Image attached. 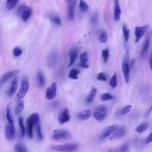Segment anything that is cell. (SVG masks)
<instances>
[{
	"mask_svg": "<svg viewBox=\"0 0 152 152\" xmlns=\"http://www.w3.org/2000/svg\"><path fill=\"white\" fill-rule=\"evenodd\" d=\"M78 144L75 143H68L62 145H56L52 148L58 152H73L78 148Z\"/></svg>",
	"mask_w": 152,
	"mask_h": 152,
	"instance_id": "277c9868",
	"label": "cell"
},
{
	"mask_svg": "<svg viewBox=\"0 0 152 152\" xmlns=\"http://www.w3.org/2000/svg\"><path fill=\"white\" fill-rule=\"evenodd\" d=\"M121 10L119 5V1L115 0L114 1V12H113V17L115 21H119L121 17Z\"/></svg>",
	"mask_w": 152,
	"mask_h": 152,
	"instance_id": "d6986e66",
	"label": "cell"
},
{
	"mask_svg": "<svg viewBox=\"0 0 152 152\" xmlns=\"http://www.w3.org/2000/svg\"><path fill=\"white\" fill-rule=\"evenodd\" d=\"M148 26H137L135 28V42L137 43L140 41L141 38L144 35L145 32L148 29Z\"/></svg>",
	"mask_w": 152,
	"mask_h": 152,
	"instance_id": "7c38bea8",
	"label": "cell"
},
{
	"mask_svg": "<svg viewBox=\"0 0 152 152\" xmlns=\"http://www.w3.org/2000/svg\"><path fill=\"white\" fill-rule=\"evenodd\" d=\"M70 118L71 116L68 109L66 107H64L59 113V115L58 116V122L59 123V124L62 125L68 122L70 119Z\"/></svg>",
	"mask_w": 152,
	"mask_h": 152,
	"instance_id": "9c48e42d",
	"label": "cell"
},
{
	"mask_svg": "<svg viewBox=\"0 0 152 152\" xmlns=\"http://www.w3.org/2000/svg\"><path fill=\"white\" fill-rule=\"evenodd\" d=\"M149 123L147 122H144L140 124L135 129V131L138 133H142L145 131L148 127Z\"/></svg>",
	"mask_w": 152,
	"mask_h": 152,
	"instance_id": "f1b7e54d",
	"label": "cell"
},
{
	"mask_svg": "<svg viewBox=\"0 0 152 152\" xmlns=\"http://www.w3.org/2000/svg\"><path fill=\"white\" fill-rule=\"evenodd\" d=\"M110 86L113 88H115L118 85V81H117V76L116 73H114L112 77L110 78V82H109Z\"/></svg>",
	"mask_w": 152,
	"mask_h": 152,
	"instance_id": "e575fe53",
	"label": "cell"
},
{
	"mask_svg": "<svg viewBox=\"0 0 152 152\" xmlns=\"http://www.w3.org/2000/svg\"><path fill=\"white\" fill-rule=\"evenodd\" d=\"M98 15L97 13H94L92 15L90 18V23L93 26H96L98 22Z\"/></svg>",
	"mask_w": 152,
	"mask_h": 152,
	"instance_id": "60d3db41",
	"label": "cell"
},
{
	"mask_svg": "<svg viewBox=\"0 0 152 152\" xmlns=\"http://www.w3.org/2000/svg\"><path fill=\"white\" fill-rule=\"evenodd\" d=\"M152 111V104H151V106L150 107V109L148 110V112H147V115H148L150 113V112Z\"/></svg>",
	"mask_w": 152,
	"mask_h": 152,
	"instance_id": "c3c4849f",
	"label": "cell"
},
{
	"mask_svg": "<svg viewBox=\"0 0 152 152\" xmlns=\"http://www.w3.org/2000/svg\"><path fill=\"white\" fill-rule=\"evenodd\" d=\"M80 65L82 68H88V53L86 52L82 53L80 56Z\"/></svg>",
	"mask_w": 152,
	"mask_h": 152,
	"instance_id": "ffe728a7",
	"label": "cell"
},
{
	"mask_svg": "<svg viewBox=\"0 0 152 152\" xmlns=\"http://www.w3.org/2000/svg\"><path fill=\"white\" fill-rule=\"evenodd\" d=\"M19 73L18 69H14L12 71H10L4 75H2L0 77V88L2 87V86L8 80H10L11 78L17 75Z\"/></svg>",
	"mask_w": 152,
	"mask_h": 152,
	"instance_id": "4fadbf2b",
	"label": "cell"
},
{
	"mask_svg": "<svg viewBox=\"0 0 152 152\" xmlns=\"http://www.w3.org/2000/svg\"><path fill=\"white\" fill-rule=\"evenodd\" d=\"M151 38H152V30L149 31L145 37V39H144V42H143V45L142 46L141 53H140L141 57H142V58L144 57L145 56V55L146 54L147 52L148 51Z\"/></svg>",
	"mask_w": 152,
	"mask_h": 152,
	"instance_id": "52a82bcc",
	"label": "cell"
},
{
	"mask_svg": "<svg viewBox=\"0 0 152 152\" xmlns=\"http://www.w3.org/2000/svg\"><path fill=\"white\" fill-rule=\"evenodd\" d=\"M17 12L23 21H27L31 17L33 13V10L31 7L21 4L18 7Z\"/></svg>",
	"mask_w": 152,
	"mask_h": 152,
	"instance_id": "7a4b0ae2",
	"label": "cell"
},
{
	"mask_svg": "<svg viewBox=\"0 0 152 152\" xmlns=\"http://www.w3.org/2000/svg\"><path fill=\"white\" fill-rule=\"evenodd\" d=\"M118 129H119V125L117 124L112 125L105 128V129L103 131V132L100 135V139L102 140L106 139V138L109 137L110 135L113 134L115 131H116Z\"/></svg>",
	"mask_w": 152,
	"mask_h": 152,
	"instance_id": "ba28073f",
	"label": "cell"
},
{
	"mask_svg": "<svg viewBox=\"0 0 152 152\" xmlns=\"http://www.w3.org/2000/svg\"><path fill=\"white\" fill-rule=\"evenodd\" d=\"M131 108H132V106L129 104H128V105H126L124 107H122L119 112V113L120 115H126V113H129L131 110Z\"/></svg>",
	"mask_w": 152,
	"mask_h": 152,
	"instance_id": "8d00e7d4",
	"label": "cell"
},
{
	"mask_svg": "<svg viewBox=\"0 0 152 152\" xmlns=\"http://www.w3.org/2000/svg\"><path fill=\"white\" fill-rule=\"evenodd\" d=\"M79 71L75 68H73L72 69L69 74H68V77L71 79H73V80H77L78 79V74H79Z\"/></svg>",
	"mask_w": 152,
	"mask_h": 152,
	"instance_id": "d6a6232c",
	"label": "cell"
},
{
	"mask_svg": "<svg viewBox=\"0 0 152 152\" xmlns=\"http://www.w3.org/2000/svg\"><path fill=\"white\" fill-rule=\"evenodd\" d=\"M56 61H57V53H56V52L55 51L51 52L48 56V59H47L48 66L49 68L53 67L55 65V64L56 62Z\"/></svg>",
	"mask_w": 152,
	"mask_h": 152,
	"instance_id": "ac0fdd59",
	"label": "cell"
},
{
	"mask_svg": "<svg viewBox=\"0 0 152 152\" xmlns=\"http://www.w3.org/2000/svg\"><path fill=\"white\" fill-rule=\"evenodd\" d=\"M122 28L124 40L125 42H127L129 40V39L130 37V30L128 28L126 23H123Z\"/></svg>",
	"mask_w": 152,
	"mask_h": 152,
	"instance_id": "4316f807",
	"label": "cell"
},
{
	"mask_svg": "<svg viewBox=\"0 0 152 152\" xmlns=\"http://www.w3.org/2000/svg\"><path fill=\"white\" fill-rule=\"evenodd\" d=\"M71 137L70 133L65 129H57L53 131L51 138L54 140H68Z\"/></svg>",
	"mask_w": 152,
	"mask_h": 152,
	"instance_id": "5b68a950",
	"label": "cell"
},
{
	"mask_svg": "<svg viewBox=\"0 0 152 152\" xmlns=\"http://www.w3.org/2000/svg\"><path fill=\"white\" fill-rule=\"evenodd\" d=\"M48 17L51 21L57 26H61L62 24L61 18L59 17L55 13L53 12H49L48 14Z\"/></svg>",
	"mask_w": 152,
	"mask_h": 152,
	"instance_id": "cb8c5ba5",
	"label": "cell"
},
{
	"mask_svg": "<svg viewBox=\"0 0 152 152\" xmlns=\"http://www.w3.org/2000/svg\"><path fill=\"white\" fill-rule=\"evenodd\" d=\"M107 39V34L106 31H103L101 33L100 36V42L101 43H105Z\"/></svg>",
	"mask_w": 152,
	"mask_h": 152,
	"instance_id": "ee69618b",
	"label": "cell"
},
{
	"mask_svg": "<svg viewBox=\"0 0 152 152\" xmlns=\"http://www.w3.org/2000/svg\"><path fill=\"white\" fill-rule=\"evenodd\" d=\"M126 130L125 127L122 126V127L119 128V129L116 131H115L112 135H111L109 137V140H115L119 139L125 135V134H126Z\"/></svg>",
	"mask_w": 152,
	"mask_h": 152,
	"instance_id": "2e32d148",
	"label": "cell"
},
{
	"mask_svg": "<svg viewBox=\"0 0 152 152\" xmlns=\"http://www.w3.org/2000/svg\"><path fill=\"white\" fill-rule=\"evenodd\" d=\"M28 87H29V84H28V80L27 79H24L21 83L19 91L17 94L16 101L19 102L21 101V100L23 98L25 97L28 90Z\"/></svg>",
	"mask_w": 152,
	"mask_h": 152,
	"instance_id": "8992f818",
	"label": "cell"
},
{
	"mask_svg": "<svg viewBox=\"0 0 152 152\" xmlns=\"http://www.w3.org/2000/svg\"><path fill=\"white\" fill-rule=\"evenodd\" d=\"M5 134L7 139L12 140L15 135V128L14 124L8 123L5 126Z\"/></svg>",
	"mask_w": 152,
	"mask_h": 152,
	"instance_id": "30bf717a",
	"label": "cell"
},
{
	"mask_svg": "<svg viewBox=\"0 0 152 152\" xmlns=\"http://www.w3.org/2000/svg\"><path fill=\"white\" fill-rule=\"evenodd\" d=\"M68 54H69V61L68 66L69 67L74 64L76 59L78 56V49L77 47L71 48L68 52Z\"/></svg>",
	"mask_w": 152,
	"mask_h": 152,
	"instance_id": "5bb4252c",
	"label": "cell"
},
{
	"mask_svg": "<svg viewBox=\"0 0 152 152\" xmlns=\"http://www.w3.org/2000/svg\"><path fill=\"white\" fill-rule=\"evenodd\" d=\"M91 115V110L89 109H86V110H84L80 112L78 115V118L79 119L84 121V120H87L88 118H90Z\"/></svg>",
	"mask_w": 152,
	"mask_h": 152,
	"instance_id": "484cf974",
	"label": "cell"
},
{
	"mask_svg": "<svg viewBox=\"0 0 152 152\" xmlns=\"http://www.w3.org/2000/svg\"><path fill=\"white\" fill-rule=\"evenodd\" d=\"M102 55L104 63H106L108 61L109 56V50L108 49H104L102 52Z\"/></svg>",
	"mask_w": 152,
	"mask_h": 152,
	"instance_id": "74e56055",
	"label": "cell"
},
{
	"mask_svg": "<svg viewBox=\"0 0 152 152\" xmlns=\"http://www.w3.org/2000/svg\"><path fill=\"white\" fill-rule=\"evenodd\" d=\"M79 7H80V8L81 9V10L83 12L87 11L88 9V6L87 4L86 3V2H85L84 1L81 0L79 2Z\"/></svg>",
	"mask_w": 152,
	"mask_h": 152,
	"instance_id": "f35d334b",
	"label": "cell"
},
{
	"mask_svg": "<svg viewBox=\"0 0 152 152\" xmlns=\"http://www.w3.org/2000/svg\"><path fill=\"white\" fill-rule=\"evenodd\" d=\"M97 80H99V81H106L107 78H106V75L104 72H99L97 75Z\"/></svg>",
	"mask_w": 152,
	"mask_h": 152,
	"instance_id": "f6af8a7d",
	"label": "cell"
},
{
	"mask_svg": "<svg viewBox=\"0 0 152 152\" xmlns=\"http://www.w3.org/2000/svg\"><path fill=\"white\" fill-rule=\"evenodd\" d=\"M129 53L127 50L124 55V60L122 64V70L124 77V80L126 83H128L129 80V71L130 66L129 65Z\"/></svg>",
	"mask_w": 152,
	"mask_h": 152,
	"instance_id": "3957f363",
	"label": "cell"
},
{
	"mask_svg": "<svg viewBox=\"0 0 152 152\" xmlns=\"http://www.w3.org/2000/svg\"><path fill=\"white\" fill-rule=\"evenodd\" d=\"M15 152H28L26 146L21 142L17 144L15 146Z\"/></svg>",
	"mask_w": 152,
	"mask_h": 152,
	"instance_id": "4dcf8cb0",
	"label": "cell"
},
{
	"mask_svg": "<svg viewBox=\"0 0 152 152\" xmlns=\"http://www.w3.org/2000/svg\"><path fill=\"white\" fill-rule=\"evenodd\" d=\"M12 53L14 56L18 57L22 54V49L20 47H15L14 48Z\"/></svg>",
	"mask_w": 152,
	"mask_h": 152,
	"instance_id": "b9f144b4",
	"label": "cell"
},
{
	"mask_svg": "<svg viewBox=\"0 0 152 152\" xmlns=\"http://www.w3.org/2000/svg\"><path fill=\"white\" fill-rule=\"evenodd\" d=\"M18 124L20 126V132H21V135L23 137L26 134V128L24 126V124L23 122V119L21 116H20L18 119Z\"/></svg>",
	"mask_w": 152,
	"mask_h": 152,
	"instance_id": "836d02e7",
	"label": "cell"
},
{
	"mask_svg": "<svg viewBox=\"0 0 152 152\" xmlns=\"http://www.w3.org/2000/svg\"><path fill=\"white\" fill-rule=\"evenodd\" d=\"M56 90H57V84L55 82H53L46 89V98L48 100H52L55 99L56 96Z\"/></svg>",
	"mask_w": 152,
	"mask_h": 152,
	"instance_id": "8fae6325",
	"label": "cell"
},
{
	"mask_svg": "<svg viewBox=\"0 0 152 152\" xmlns=\"http://www.w3.org/2000/svg\"><path fill=\"white\" fill-rule=\"evenodd\" d=\"M37 84L39 87L42 88L45 86V80L43 72L40 71H38L37 73Z\"/></svg>",
	"mask_w": 152,
	"mask_h": 152,
	"instance_id": "d4e9b609",
	"label": "cell"
},
{
	"mask_svg": "<svg viewBox=\"0 0 152 152\" xmlns=\"http://www.w3.org/2000/svg\"><path fill=\"white\" fill-rule=\"evenodd\" d=\"M129 148L128 143H124L120 145L113 147L108 149L107 152H127Z\"/></svg>",
	"mask_w": 152,
	"mask_h": 152,
	"instance_id": "e0dca14e",
	"label": "cell"
},
{
	"mask_svg": "<svg viewBox=\"0 0 152 152\" xmlns=\"http://www.w3.org/2000/svg\"><path fill=\"white\" fill-rule=\"evenodd\" d=\"M18 2V1H7L6 2L7 9L8 10H11L17 6Z\"/></svg>",
	"mask_w": 152,
	"mask_h": 152,
	"instance_id": "d590c367",
	"label": "cell"
},
{
	"mask_svg": "<svg viewBox=\"0 0 152 152\" xmlns=\"http://www.w3.org/2000/svg\"><path fill=\"white\" fill-rule=\"evenodd\" d=\"M149 65H150V69L152 71V52H151L149 56Z\"/></svg>",
	"mask_w": 152,
	"mask_h": 152,
	"instance_id": "7dc6e473",
	"label": "cell"
},
{
	"mask_svg": "<svg viewBox=\"0 0 152 152\" xmlns=\"http://www.w3.org/2000/svg\"><path fill=\"white\" fill-rule=\"evenodd\" d=\"M106 116V114L102 113L97 111H95L93 113V117L99 121H103L105 119Z\"/></svg>",
	"mask_w": 152,
	"mask_h": 152,
	"instance_id": "1f68e13d",
	"label": "cell"
},
{
	"mask_svg": "<svg viewBox=\"0 0 152 152\" xmlns=\"http://www.w3.org/2000/svg\"><path fill=\"white\" fill-rule=\"evenodd\" d=\"M151 142H152V132L149 134V135L147 137V139H146V141L145 142L147 144L150 143Z\"/></svg>",
	"mask_w": 152,
	"mask_h": 152,
	"instance_id": "bcb514c9",
	"label": "cell"
},
{
	"mask_svg": "<svg viewBox=\"0 0 152 152\" xmlns=\"http://www.w3.org/2000/svg\"><path fill=\"white\" fill-rule=\"evenodd\" d=\"M97 94V89L95 87H92L89 93L87 94L86 98V103L87 104L91 103L94 99Z\"/></svg>",
	"mask_w": 152,
	"mask_h": 152,
	"instance_id": "603a6c76",
	"label": "cell"
},
{
	"mask_svg": "<svg viewBox=\"0 0 152 152\" xmlns=\"http://www.w3.org/2000/svg\"><path fill=\"white\" fill-rule=\"evenodd\" d=\"M95 111H97V112H100V113H104V114H106V115L107 113V108L104 106H99L98 107H97L96 108Z\"/></svg>",
	"mask_w": 152,
	"mask_h": 152,
	"instance_id": "7bdbcfd3",
	"label": "cell"
},
{
	"mask_svg": "<svg viewBox=\"0 0 152 152\" xmlns=\"http://www.w3.org/2000/svg\"><path fill=\"white\" fill-rule=\"evenodd\" d=\"M35 132L36 135V138L38 141H41L43 139V135L41 130V126L39 122L37 123L35 126Z\"/></svg>",
	"mask_w": 152,
	"mask_h": 152,
	"instance_id": "83f0119b",
	"label": "cell"
},
{
	"mask_svg": "<svg viewBox=\"0 0 152 152\" xmlns=\"http://www.w3.org/2000/svg\"><path fill=\"white\" fill-rule=\"evenodd\" d=\"M18 77H15L13 79V80L11 84V86L8 89V95L9 96H12L16 91L17 87H18Z\"/></svg>",
	"mask_w": 152,
	"mask_h": 152,
	"instance_id": "44dd1931",
	"label": "cell"
},
{
	"mask_svg": "<svg viewBox=\"0 0 152 152\" xmlns=\"http://www.w3.org/2000/svg\"><path fill=\"white\" fill-rule=\"evenodd\" d=\"M39 122V116L37 113H32L27 119V133L28 137L32 138L33 137V130L35 125Z\"/></svg>",
	"mask_w": 152,
	"mask_h": 152,
	"instance_id": "6da1fadb",
	"label": "cell"
},
{
	"mask_svg": "<svg viewBox=\"0 0 152 152\" xmlns=\"http://www.w3.org/2000/svg\"><path fill=\"white\" fill-rule=\"evenodd\" d=\"M6 117L8 120V123L14 124V120L12 113V104L11 103H9L6 107Z\"/></svg>",
	"mask_w": 152,
	"mask_h": 152,
	"instance_id": "7402d4cb",
	"label": "cell"
},
{
	"mask_svg": "<svg viewBox=\"0 0 152 152\" xmlns=\"http://www.w3.org/2000/svg\"><path fill=\"white\" fill-rule=\"evenodd\" d=\"M76 2H77L76 1H67L68 18L69 20H72L74 19Z\"/></svg>",
	"mask_w": 152,
	"mask_h": 152,
	"instance_id": "9a60e30c",
	"label": "cell"
},
{
	"mask_svg": "<svg viewBox=\"0 0 152 152\" xmlns=\"http://www.w3.org/2000/svg\"><path fill=\"white\" fill-rule=\"evenodd\" d=\"M114 97L110 93H104L101 95V100L102 101H107L113 99Z\"/></svg>",
	"mask_w": 152,
	"mask_h": 152,
	"instance_id": "ab89813d",
	"label": "cell"
},
{
	"mask_svg": "<svg viewBox=\"0 0 152 152\" xmlns=\"http://www.w3.org/2000/svg\"><path fill=\"white\" fill-rule=\"evenodd\" d=\"M24 107V100H21L16 105L15 109H14V113L15 115H18L20 113L22 110H23Z\"/></svg>",
	"mask_w": 152,
	"mask_h": 152,
	"instance_id": "f546056e",
	"label": "cell"
}]
</instances>
